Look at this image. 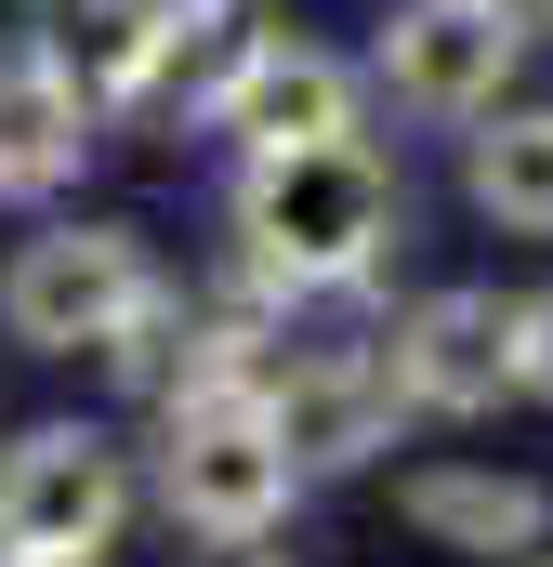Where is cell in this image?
<instances>
[{
    "mask_svg": "<svg viewBox=\"0 0 553 567\" xmlns=\"http://www.w3.org/2000/svg\"><path fill=\"white\" fill-rule=\"evenodd\" d=\"M225 238L238 278L276 303H343L409 251V172L369 133H316V145H264L225 185Z\"/></svg>",
    "mask_w": 553,
    "mask_h": 567,
    "instance_id": "cell-1",
    "label": "cell"
},
{
    "mask_svg": "<svg viewBox=\"0 0 553 567\" xmlns=\"http://www.w3.org/2000/svg\"><path fill=\"white\" fill-rule=\"evenodd\" d=\"M158 515L185 542H276L303 515V462L251 383H198V396H158Z\"/></svg>",
    "mask_w": 553,
    "mask_h": 567,
    "instance_id": "cell-2",
    "label": "cell"
},
{
    "mask_svg": "<svg viewBox=\"0 0 553 567\" xmlns=\"http://www.w3.org/2000/svg\"><path fill=\"white\" fill-rule=\"evenodd\" d=\"M158 290L171 278H158V251L133 225H80V212L27 225L13 265H0V343H27V357H106Z\"/></svg>",
    "mask_w": 553,
    "mask_h": 567,
    "instance_id": "cell-3",
    "label": "cell"
},
{
    "mask_svg": "<svg viewBox=\"0 0 553 567\" xmlns=\"http://www.w3.org/2000/svg\"><path fill=\"white\" fill-rule=\"evenodd\" d=\"M514 66H528V0H396L369 40V93L435 120V133L488 120L514 93Z\"/></svg>",
    "mask_w": 553,
    "mask_h": 567,
    "instance_id": "cell-4",
    "label": "cell"
},
{
    "mask_svg": "<svg viewBox=\"0 0 553 567\" xmlns=\"http://www.w3.org/2000/svg\"><path fill=\"white\" fill-rule=\"evenodd\" d=\"M133 528V449L106 423H27L0 449V542L13 555H119Z\"/></svg>",
    "mask_w": 553,
    "mask_h": 567,
    "instance_id": "cell-5",
    "label": "cell"
},
{
    "mask_svg": "<svg viewBox=\"0 0 553 567\" xmlns=\"http://www.w3.org/2000/svg\"><path fill=\"white\" fill-rule=\"evenodd\" d=\"M383 370H396L409 423H488L501 396H528V370H514V290H488V278L421 290L383 330Z\"/></svg>",
    "mask_w": 553,
    "mask_h": 567,
    "instance_id": "cell-6",
    "label": "cell"
},
{
    "mask_svg": "<svg viewBox=\"0 0 553 567\" xmlns=\"http://www.w3.org/2000/svg\"><path fill=\"white\" fill-rule=\"evenodd\" d=\"M198 133H225L238 158H264V145H316V133H369V66H356V53H330V40L251 27V53L211 80Z\"/></svg>",
    "mask_w": 553,
    "mask_h": 567,
    "instance_id": "cell-7",
    "label": "cell"
},
{
    "mask_svg": "<svg viewBox=\"0 0 553 567\" xmlns=\"http://www.w3.org/2000/svg\"><path fill=\"white\" fill-rule=\"evenodd\" d=\"M264 410L290 435V462H303V488L316 475H369L396 423H409V396H396V370H383V330L369 343H290L264 370Z\"/></svg>",
    "mask_w": 553,
    "mask_h": 567,
    "instance_id": "cell-8",
    "label": "cell"
},
{
    "mask_svg": "<svg viewBox=\"0 0 553 567\" xmlns=\"http://www.w3.org/2000/svg\"><path fill=\"white\" fill-rule=\"evenodd\" d=\"M93 145H106V106L13 27V40H0V198H13V212H53V198L93 172Z\"/></svg>",
    "mask_w": 553,
    "mask_h": 567,
    "instance_id": "cell-9",
    "label": "cell"
},
{
    "mask_svg": "<svg viewBox=\"0 0 553 567\" xmlns=\"http://www.w3.org/2000/svg\"><path fill=\"white\" fill-rule=\"evenodd\" d=\"M40 53L106 106V120H145L158 80H171V40H185V0H27Z\"/></svg>",
    "mask_w": 553,
    "mask_h": 567,
    "instance_id": "cell-10",
    "label": "cell"
},
{
    "mask_svg": "<svg viewBox=\"0 0 553 567\" xmlns=\"http://www.w3.org/2000/svg\"><path fill=\"white\" fill-rule=\"evenodd\" d=\"M396 515H409L421 555H488V567L553 542V488L514 475V462H421L409 488H396Z\"/></svg>",
    "mask_w": 553,
    "mask_h": 567,
    "instance_id": "cell-11",
    "label": "cell"
},
{
    "mask_svg": "<svg viewBox=\"0 0 553 567\" xmlns=\"http://www.w3.org/2000/svg\"><path fill=\"white\" fill-rule=\"evenodd\" d=\"M461 198L514 238H553V106L501 93L488 120H461Z\"/></svg>",
    "mask_w": 553,
    "mask_h": 567,
    "instance_id": "cell-12",
    "label": "cell"
},
{
    "mask_svg": "<svg viewBox=\"0 0 553 567\" xmlns=\"http://www.w3.org/2000/svg\"><path fill=\"white\" fill-rule=\"evenodd\" d=\"M514 370H528V396L553 410V290H528V303H514Z\"/></svg>",
    "mask_w": 553,
    "mask_h": 567,
    "instance_id": "cell-13",
    "label": "cell"
},
{
    "mask_svg": "<svg viewBox=\"0 0 553 567\" xmlns=\"http://www.w3.org/2000/svg\"><path fill=\"white\" fill-rule=\"evenodd\" d=\"M211 567H303V555H264V542H225Z\"/></svg>",
    "mask_w": 553,
    "mask_h": 567,
    "instance_id": "cell-14",
    "label": "cell"
},
{
    "mask_svg": "<svg viewBox=\"0 0 553 567\" xmlns=\"http://www.w3.org/2000/svg\"><path fill=\"white\" fill-rule=\"evenodd\" d=\"M0 567H106V555H13V542H0Z\"/></svg>",
    "mask_w": 553,
    "mask_h": 567,
    "instance_id": "cell-15",
    "label": "cell"
},
{
    "mask_svg": "<svg viewBox=\"0 0 553 567\" xmlns=\"http://www.w3.org/2000/svg\"><path fill=\"white\" fill-rule=\"evenodd\" d=\"M528 27H553V0H528Z\"/></svg>",
    "mask_w": 553,
    "mask_h": 567,
    "instance_id": "cell-16",
    "label": "cell"
},
{
    "mask_svg": "<svg viewBox=\"0 0 553 567\" xmlns=\"http://www.w3.org/2000/svg\"><path fill=\"white\" fill-rule=\"evenodd\" d=\"M514 567H553V542H541V555H514Z\"/></svg>",
    "mask_w": 553,
    "mask_h": 567,
    "instance_id": "cell-17",
    "label": "cell"
}]
</instances>
